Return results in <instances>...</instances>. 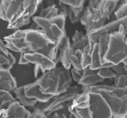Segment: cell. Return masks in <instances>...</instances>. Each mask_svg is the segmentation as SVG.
Returning a JSON list of instances; mask_svg holds the SVG:
<instances>
[{
    "instance_id": "cell-22",
    "label": "cell",
    "mask_w": 127,
    "mask_h": 118,
    "mask_svg": "<svg viewBox=\"0 0 127 118\" xmlns=\"http://www.w3.org/2000/svg\"><path fill=\"white\" fill-rule=\"evenodd\" d=\"M60 13V9L56 4L52 3L51 5H49L47 6L42 8L40 12L38 17L49 20L52 17H55Z\"/></svg>"
},
{
    "instance_id": "cell-11",
    "label": "cell",
    "mask_w": 127,
    "mask_h": 118,
    "mask_svg": "<svg viewBox=\"0 0 127 118\" xmlns=\"http://www.w3.org/2000/svg\"><path fill=\"white\" fill-rule=\"evenodd\" d=\"M23 1H0V19L10 23L21 10Z\"/></svg>"
},
{
    "instance_id": "cell-24",
    "label": "cell",
    "mask_w": 127,
    "mask_h": 118,
    "mask_svg": "<svg viewBox=\"0 0 127 118\" xmlns=\"http://www.w3.org/2000/svg\"><path fill=\"white\" fill-rule=\"evenodd\" d=\"M81 52L82 51L79 50L75 51L71 50V53L69 57V61L71 66L79 71H83L81 67Z\"/></svg>"
},
{
    "instance_id": "cell-33",
    "label": "cell",
    "mask_w": 127,
    "mask_h": 118,
    "mask_svg": "<svg viewBox=\"0 0 127 118\" xmlns=\"http://www.w3.org/2000/svg\"><path fill=\"white\" fill-rule=\"evenodd\" d=\"M33 111L31 112V115L28 118H48L40 109L35 108Z\"/></svg>"
},
{
    "instance_id": "cell-21",
    "label": "cell",
    "mask_w": 127,
    "mask_h": 118,
    "mask_svg": "<svg viewBox=\"0 0 127 118\" xmlns=\"http://www.w3.org/2000/svg\"><path fill=\"white\" fill-rule=\"evenodd\" d=\"M16 63V59L13 55L9 52L8 55L0 51V68L6 71H10L14 64Z\"/></svg>"
},
{
    "instance_id": "cell-38",
    "label": "cell",
    "mask_w": 127,
    "mask_h": 118,
    "mask_svg": "<svg viewBox=\"0 0 127 118\" xmlns=\"http://www.w3.org/2000/svg\"><path fill=\"white\" fill-rule=\"evenodd\" d=\"M0 118H7V113L6 110H0Z\"/></svg>"
},
{
    "instance_id": "cell-23",
    "label": "cell",
    "mask_w": 127,
    "mask_h": 118,
    "mask_svg": "<svg viewBox=\"0 0 127 118\" xmlns=\"http://www.w3.org/2000/svg\"><path fill=\"white\" fill-rule=\"evenodd\" d=\"M16 100L10 92L0 90V110H6L9 105Z\"/></svg>"
},
{
    "instance_id": "cell-8",
    "label": "cell",
    "mask_w": 127,
    "mask_h": 118,
    "mask_svg": "<svg viewBox=\"0 0 127 118\" xmlns=\"http://www.w3.org/2000/svg\"><path fill=\"white\" fill-rule=\"evenodd\" d=\"M109 106L112 113V118H127V95L117 93L100 94Z\"/></svg>"
},
{
    "instance_id": "cell-9",
    "label": "cell",
    "mask_w": 127,
    "mask_h": 118,
    "mask_svg": "<svg viewBox=\"0 0 127 118\" xmlns=\"http://www.w3.org/2000/svg\"><path fill=\"white\" fill-rule=\"evenodd\" d=\"M88 93L93 118H112L110 107L103 97L96 93Z\"/></svg>"
},
{
    "instance_id": "cell-3",
    "label": "cell",
    "mask_w": 127,
    "mask_h": 118,
    "mask_svg": "<svg viewBox=\"0 0 127 118\" xmlns=\"http://www.w3.org/2000/svg\"><path fill=\"white\" fill-rule=\"evenodd\" d=\"M127 26L120 25L119 30L109 35L107 49L103 59L105 63L117 65L127 58Z\"/></svg>"
},
{
    "instance_id": "cell-5",
    "label": "cell",
    "mask_w": 127,
    "mask_h": 118,
    "mask_svg": "<svg viewBox=\"0 0 127 118\" xmlns=\"http://www.w3.org/2000/svg\"><path fill=\"white\" fill-rule=\"evenodd\" d=\"M80 93H81V86H70L64 93L54 96L47 103H38L35 106V108L40 109L45 115L49 118L55 112L63 111L65 108H67V104L72 101Z\"/></svg>"
},
{
    "instance_id": "cell-20",
    "label": "cell",
    "mask_w": 127,
    "mask_h": 118,
    "mask_svg": "<svg viewBox=\"0 0 127 118\" xmlns=\"http://www.w3.org/2000/svg\"><path fill=\"white\" fill-rule=\"evenodd\" d=\"M13 93L15 95V98L21 105L24 107H33L38 104V101L33 99L28 98L24 93V85L17 87L13 91Z\"/></svg>"
},
{
    "instance_id": "cell-19",
    "label": "cell",
    "mask_w": 127,
    "mask_h": 118,
    "mask_svg": "<svg viewBox=\"0 0 127 118\" xmlns=\"http://www.w3.org/2000/svg\"><path fill=\"white\" fill-rule=\"evenodd\" d=\"M72 42L70 44V46L72 51L77 50L82 51L83 48L89 44V41L86 35L79 30H75L74 35L72 36Z\"/></svg>"
},
{
    "instance_id": "cell-28",
    "label": "cell",
    "mask_w": 127,
    "mask_h": 118,
    "mask_svg": "<svg viewBox=\"0 0 127 118\" xmlns=\"http://www.w3.org/2000/svg\"><path fill=\"white\" fill-rule=\"evenodd\" d=\"M96 73L98 76L103 79H114L115 75L112 71L111 68H102L96 71Z\"/></svg>"
},
{
    "instance_id": "cell-1",
    "label": "cell",
    "mask_w": 127,
    "mask_h": 118,
    "mask_svg": "<svg viewBox=\"0 0 127 118\" xmlns=\"http://www.w3.org/2000/svg\"><path fill=\"white\" fill-rule=\"evenodd\" d=\"M119 1L91 0L85 8L80 22L85 27L86 33L106 24L115 10Z\"/></svg>"
},
{
    "instance_id": "cell-34",
    "label": "cell",
    "mask_w": 127,
    "mask_h": 118,
    "mask_svg": "<svg viewBox=\"0 0 127 118\" xmlns=\"http://www.w3.org/2000/svg\"><path fill=\"white\" fill-rule=\"evenodd\" d=\"M68 115H67L62 111H59L54 113L48 118H68V117H67Z\"/></svg>"
},
{
    "instance_id": "cell-4",
    "label": "cell",
    "mask_w": 127,
    "mask_h": 118,
    "mask_svg": "<svg viewBox=\"0 0 127 118\" xmlns=\"http://www.w3.org/2000/svg\"><path fill=\"white\" fill-rule=\"evenodd\" d=\"M22 40L27 53H40L47 57L50 46L55 44L41 29H23Z\"/></svg>"
},
{
    "instance_id": "cell-26",
    "label": "cell",
    "mask_w": 127,
    "mask_h": 118,
    "mask_svg": "<svg viewBox=\"0 0 127 118\" xmlns=\"http://www.w3.org/2000/svg\"><path fill=\"white\" fill-rule=\"evenodd\" d=\"M31 22V18H25V19H20L14 21L11 24H8L7 26V28L10 30H19L20 28L29 25Z\"/></svg>"
},
{
    "instance_id": "cell-2",
    "label": "cell",
    "mask_w": 127,
    "mask_h": 118,
    "mask_svg": "<svg viewBox=\"0 0 127 118\" xmlns=\"http://www.w3.org/2000/svg\"><path fill=\"white\" fill-rule=\"evenodd\" d=\"M35 82L42 94L56 96L67 91L72 85V78L69 70L56 66L42 73Z\"/></svg>"
},
{
    "instance_id": "cell-12",
    "label": "cell",
    "mask_w": 127,
    "mask_h": 118,
    "mask_svg": "<svg viewBox=\"0 0 127 118\" xmlns=\"http://www.w3.org/2000/svg\"><path fill=\"white\" fill-rule=\"evenodd\" d=\"M24 56L29 64H33L39 66L42 73L56 67V64L54 61L40 53H24Z\"/></svg>"
},
{
    "instance_id": "cell-10",
    "label": "cell",
    "mask_w": 127,
    "mask_h": 118,
    "mask_svg": "<svg viewBox=\"0 0 127 118\" xmlns=\"http://www.w3.org/2000/svg\"><path fill=\"white\" fill-rule=\"evenodd\" d=\"M127 17H124L120 20H115L109 23L105 24L102 26H100L96 29L90 30L88 33L86 34L89 42L92 44L97 43L101 36L103 35H110L118 31L120 25L127 26Z\"/></svg>"
},
{
    "instance_id": "cell-29",
    "label": "cell",
    "mask_w": 127,
    "mask_h": 118,
    "mask_svg": "<svg viewBox=\"0 0 127 118\" xmlns=\"http://www.w3.org/2000/svg\"><path fill=\"white\" fill-rule=\"evenodd\" d=\"M115 85L114 86L120 88H127V75H116L114 78Z\"/></svg>"
},
{
    "instance_id": "cell-37",
    "label": "cell",
    "mask_w": 127,
    "mask_h": 118,
    "mask_svg": "<svg viewBox=\"0 0 127 118\" xmlns=\"http://www.w3.org/2000/svg\"><path fill=\"white\" fill-rule=\"evenodd\" d=\"M24 53H20V57L19 59V64L21 65H27V64H29L28 63V61L25 59H24Z\"/></svg>"
},
{
    "instance_id": "cell-27",
    "label": "cell",
    "mask_w": 127,
    "mask_h": 118,
    "mask_svg": "<svg viewBox=\"0 0 127 118\" xmlns=\"http://www.w3.org/2000/svg\"><path fill=\"white\" fill-rule=\"evenodd\" d=\"M127 1L124 0L121 2L120 5H119L117 9L115 10V16L116 17V20H120L124 17H127Z\"/></svg>"
},
{
    "instance_id": "cell-36",
    "label": "cell",
    "mask_w": 127,
    "mask_h": 118,
    "mask_svg": "<svg viewBox=\"0 0 127 118\" xmlns=\"http://www.w3.org/2000/svg\"><path fill=\"white\" fill-rule=\"evenodd\" d=\"M41 72L40 68L37 65H34V68H33V75H34V78L37 79L40 75V73Z\"/></svg>"
},
{
    "instance_id": "cell-7",
    "label": "cell",
    "mask_w": 127,
    "mask_h": 118,
    "mask_svg": "<svg viewBox=\"0 0 127 118\" xmlns=\"http://www.w3.org/2000/svg\"><path fill=\"white\" fill-rule=\"evenodd\" d=\"M33 22L38 25L50 40L55 44H61L65 37L67 35L66 31L62 30L52 19H44L38 16L32 17Z\"/></svg>"
},
{
    "instance_id": "cell-15",
    "label": "cell",
    "mask_w": 127,
    "mask_h": 118,
    "mask_svg": "<svg viewBox=\"0 0 127 118\" xmlns=\"http://www.w3.org/2000/svg\"><path fill=\"white\" fill-rule=\"evenodd\" d=\"M104 79L98 76L96 71L90 70L89 67L83 69V75L78 84L81 86H92L98 84V83L103 82Z\"/></svg>"
},
{
    "instance_id": "cell-6",
    "label": "cell",
    "mask_w": 127,
    "mask_h": 118,
    "mask_svg": "<svg viewBox=\"0 0 127 118\" xmlns=\"http://www.w3.org/2000/svg\"><path fill=\"white\" fill-rule=\"evenodd\" d=\"M67 111L74 118H93L88 93H80L67 104Z\"/></svg>"
},
{
    "instance_id": "cell-32",
    "label": "cell",
    "mask_w": 127,
    "mask_h": 118,
    "mask_svg": "<svg viewBox=\"0 0 127 118\" xmlns=\"http://www.w3.org/2000/svg\"><path fill=\"white\" fill-rule=\"evenodd\" d=\"M70 74L72 76V79L78 83L82 77L83 71H79V70H76L75 68H72L70 70Z\"/></svg>"
},
{
    "instance_id": "cell-35",
    "label": "cell",
    "mask_w": 127,
    "mask_h": 118,
    "mask_svg": "<svg viewBox=\"0 0 127 118\" xmlns=\"http://www.w3.org/2000/svg\"><path fill=\"white\" fill-rule=\"evenodd\" d=\"M0 51H1L3 53H4L6 55L9 53V51L6 48L5 44L3 43V41L1 38H0Z\"/></svg>"
},
{
    "instance_id": "cell-18",
    "label": "cell",
    "mask_w": 127,
    "mask_h": 118,
    "mask_svg": "<svg viewBox=\"0 0 127 118\" xmlns=\"http://www.w3.org/2000/svg\"><path fill=\"white\" fill-rule=\"evenodd\" d=\"M7 118H28L31 112L16 100L9 105L6 110Z\"/></svg>"
},
{
    "instance_id": "cell-14",
    "label": "cell",
    "mask_w": 127,
    "mask_h": 118,
    "mask_svg": "<svg viewBox=\"0 0 127 118\" xmlns=\"http://www.w3.org/2000/svg\"><path fill=\"white\" fill-rule=\"evenodd\" d=\"M58 3H59L60 12L65 14L66 16L69 17L72 24H74L80 21L81 17L82 16L84 9H85L84 6L80 8H71V7L67 6L61 1H59Z\"/></svg>"
},
{
    "instance_id": "cell-25",
    "label": "cell",
    "mask_w": 127,
    "mask_h": 118,
    "mask_svg": "<svg viewBox=\"0 0 127 118\" xmlns=\"http://www.w3.org/2000/svg\"><path fill=\"white\" fill-rule=\"evenodd\" d=\"M93 44L89 42V44L83 48L81 52V67L82 69L85 68L89 67L90 64V57H91V51L93 49Z\"/></svg>"
},
{
    "instance_id": "cell-16",
    "label": "cell",
    "mask_w": 127,
    "mask_h": 118,
    "mask_svg": "<svg viewBox=\"0 0 127 118\" xmlns=\"http://www.w3.org/2000/svg\"><path fill=\"white\" fill-rule=\"evenodd\" d=\"M70 40L67 35H66L61 44L59 49V61L61 62L63 67L65 69H68L71 68V65L69 61V57L71 53V46Z\"/></svg>"
},
{
    "instance_id": "cell-13",
    "label": "cell",
    "mask_w": 127,
    "mask_h": 118,
    "mask_svg": "<svg viewBox=\"0 0 127 118\" xmlns=\"http://www.w3.org/2000/svg\"><path fill=\"white\" fill-rule=\"evenodd\" d=\"M24 93L28 98L35 99L38 101V103H47L54 97L52 95L42 94L40 91L39 86L35 81L31 84L24 85Z\"/></svg>"
},
{
    "instance_id": "cell-17",
    "label": "cell",
    "mask_w": 127,
    "mask_h": 118,
    "mask_svg": "<svg viewBox=\"0 0 127 118\" xmlns=\"http://www.w3.org/2000/svg\"><path fill=\"white\" fill-rule=\"evenodd\" d=\"M17 87L16 81L10 71L0 68V90L11 93Z\"/></svg>"
},
{
    "instance_id": "cell-31",
    "label": "cell",
    "mask_w": 127,
    "mask_h": 118,
    "mask_svg": "<svg viewBox=\"0 0 127 118\" xmlns=\"http://www.w3.org/2000/svg\"><path fill=\"white\" fill-rule=\"evenodd\" d=\"M111 69L114 72L115 76L120 75H127V69L124 68V64L122 62L117 65H113L111 67Z\"/></svg>"
},
{
    "instance_id": "cell-30",
    "label": "cell",
    "mask_w": 127,
    "mask_h": 118,
    "mask_svg": "<svg viewBox=\"0 0 127 118\" xmlns=\"http://www.w3.org/2000/svg\"><path fill=\"white\" fill-rule=\"evenodd\" d=\"M61 1L67 6L71 8H80L85 4V1L83 0H62Z\"/></svg>"
}]
</instances>
